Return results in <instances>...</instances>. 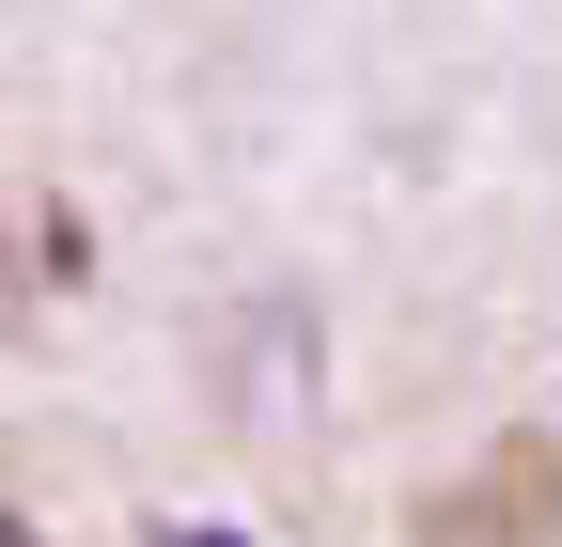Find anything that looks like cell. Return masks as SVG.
<instances>
[{
    "label": "cell",
    "instance_id": "obj_1",
    "mask_svg": "<svg viewBox=\"0 0 562 547\" xmlns=\"http://www.w3.org/2000/svg\"><path fill=\"white\" fill-rule=\"evenodd\" d=\"M406 532H422V547H547V532H562V454H547V438L469 454L453 485H422Z\"/></svg>",
    "mask_w": 562,
    "mask_h": 547
},
{
    "label": "cell",
    "instance_id": "obj_2",
    "mask_svg": "<svg viewBox=\"0 0 562 547\" xmlns=\"http://www.w3.org/2000/svg\"><path fill=\"white\" fill-rule=\"evenodd\" d=\"M140 547H235V532H203V516H157V532H140Z\"/></svg>",
    "mask_w": 562,
    "mask_h": 547
}]
</instances>
